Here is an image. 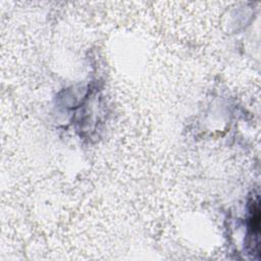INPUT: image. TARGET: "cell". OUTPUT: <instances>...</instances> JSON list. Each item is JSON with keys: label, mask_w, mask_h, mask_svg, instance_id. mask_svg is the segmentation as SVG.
<instances>
[{"label": "cell", "mask_w": 261, "mask_h": 261, "mask_svg": "<svg viewBox=\"0 0 261 261\" xmlns=\"http://www.w3.org/2000/svg\"><path fill=\"white\" fill-rule=\"evenodd\" d=\"M250 230L251 238L253 239V254L259 255V232H260V209H259V199H253L252 203V212L250 219Z\"/></svg>", "instance_id": "6da1fadb"}]
</instances>
